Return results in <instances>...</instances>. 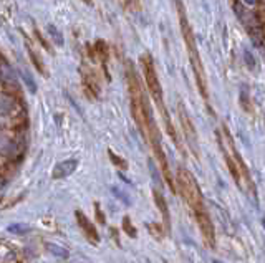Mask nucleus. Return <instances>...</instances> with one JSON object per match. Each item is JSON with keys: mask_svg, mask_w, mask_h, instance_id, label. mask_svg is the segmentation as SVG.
<instances>
[{"mask_svg": "<svg viewBox=\"0 0 265 263\" xmlns=\"http://www.w3.org/2000/svg\"><path fill=\"white\" fill-rule=\"evenodd\" d=\"M75 217H76V222H78L80 229L83 230L85 237L88 238V240L93 242V243H98L99 242V235H98V232L95 229V225H93V222L88 219L83 212H80V210H76V212H75Z\"/></svg>", "mask_w": 265, "mask_h": 263, "instance_id": "nucleus-7", "label": "nucleus"}, {"mask_svg": "<svg viewBox=\"0 0 265 263\" xmlns=\"http://www.w3.org/2000/svg\"><path fill=\"white\" fill-rule=\"evenodd\" d=\"M179 121H181V126H182V133H184V138H186V143L187 146L191 148V151L194 153V156L199 159V148H197V133H196V127H194L192 121L187 114V111L184 109V106L179 103Z\"/></svg>", "mask_w": 265, "mask_h": 263, "instance_id": "nucleus-5", "label": "nucleus"}, {"mask_svg": "<svg viewBox=\"0 0 265 263\" xmlns=\"http://www.w3.org/2000/svg\"><path fill=\"white\" fill-rule=\"evenodd\" d=\"M96 217H98V222H101V224H103V222H104V217H103V214H101V209H99V206H98V204H96Z\"/></svg>", "mask_w": 265, "mask_h": 263, "instance_id": "nucleus-11", "label": "nucleus"}, {"mask_svg": "<svg viewBox=\"0 0 265 263\" xmlns=\"http://www.w3.org/2000/svg\"><path fill=\"white\" fill-rule=\"evenodd\" d=\"M197 222V227L201 230V235H202V240L205 242L209 248H214L216 247V229H214V224L210 220V215L207 210H201V212L194 214Z\"/></svg>", "mask_w": 265, "mask_h": 263, "instance_id": "nucleus-6", "label": "nucleus"}, {"mask_svg": "<svg viewBox=\"0 0 265 263\" xmlns=\"http://www.w3.org/2000/svg\"><path fill=\"white\" fill-rule=\"evenodd\" d=\"M152 197H154V202L157 206V210L161 212L163 215V224L166 227V230H171V215H169V209H168V204H166V199H164L163 194H159L157 190H152Z\"/></svg>", "mask_w": 265, "mask_h": 263, "instance_id": "nucleus-8", "label": "nucleus"}, {"mask_svg": "<svg viewBox=\"0 0 265 263\" xmlns=\"http://www.w3.org/2000/svg\"><path fill=\"white\" fill-rule=\"evenodd\" d=\"M123 230H125L129 237L136 238V229L131 225V220H129V217H125V220H123Z\"/></svg>", "mask_w": 265, "mask_h": 263, "instance_id": "nucleus-9", "label": "nucleus"}, {"mask_svg": "<svg viewBox=\"0 0 265 263\" xmlns=\"http://www.w3.org/2000/svg\"><path fill=\"white\" fill-rule=\"evenodd\" d=\"M126 81H128V90H129V99H131V114L133 119L136 122L138 129L143 134V138H146L149 129V124L154 119H152L151 109H149V103L144 96V91L141 88V83L134 73V70L128 65L126 68Z\"/></svg>", "mask_w": 265, "mask_h": 263, "instance_id": "nucleus-3", "label": "nucleus"}, {"mask_svg": "<svg viewBox=\"0 0 265 263\" xmlns=\"http://www.w3.org/2000/svg\"><path fill=\"white\" fill-rule=\"evenodd\" d=\"M110 157H111V159H113V161L116 162V164H118V166H120V164H121L123 167H125V169H126V166H128V164H126V162H125V161H123V159H116V157H115V154H113V153H111V151H110Z\"/></svg>", "mask_w": 265, "mask_h": 263, "instance_id": "nucleus-10", "label": "nucleus"}, {"mask_svg": "<svg viewBox=\"0 0 265 263\" xmlns=\"http://www.w3.org/2000/svg\"><path fill=\"white\" fill-rule=\"evenodd\" d=\"M85 2H86L88 5H91V0H85Z\"/></svg>", "mask_w": 265, "mask_h": 263, "instance_id": "nucleus-12", "label": "nucleus"}, {"mask_svg": "<svg viewBox=\"0 0 265 263\" xmlns=\"http://www.w3.org/2000/svg\"><path fill=\"white\" fill-rule=\"evenodd\" d=\"M176 9H178V17H179V25H181V32H182V38H184L186 48H187V55H189V61L194 72V77H196V83H197V90L201 93V96L207 101L209 99V90H207V78H205V72H204V65L201 60V55H199L197 45H196V37L192 33L191 23L187 20L184 5H182L181 0H176Z\"/></svg>", "mask_w": 265, "mask_h": 263, "instance_id": "nucleus-1", "label": "nucleus"}, {"mask_svg": "<svg viewBox=\"0 0 265 263\" xmlns=\"http://www.w3.org/2000/svg\"><path fill=\"white\" fill-rule=\"evenodd\" d=\"M176 185H178V190L181 192L184 202L191 207L194 214L205 210L201 187H199L196 177H194L187 169H182V167L178 169V174H176Z\"/></svg>", "mask_w": 265, "mask_h": 263, "instance_id": "nucleus-4", "label": "nucleus"}, {"mask_svg": "<svg viewBox=\"0 0 265 263\" xmlns=\"http://www.w3.org/2000/svg\"><path fill=\"white\" fill-rule=\"evenodd\" d=\"M139 65H141V70H143V77H144L146 88H148L149 96L154 99L157 109L161 111V116H163L164 126H166V131H168V134L171 136V139L174 141V144L181 149V143H179L178 133H176L173 122H171V118H169L168 109H166V104H164L163 88H161V83H159V78H157V73H156V68H154V63H152L151 55L149 53H144L143 56H141L139 58Z\"/></svg>", "mask_w": 265, "mask_h": 263, "instance_id": "nucleus-2", "label": "nucleus"}]
</instances>
